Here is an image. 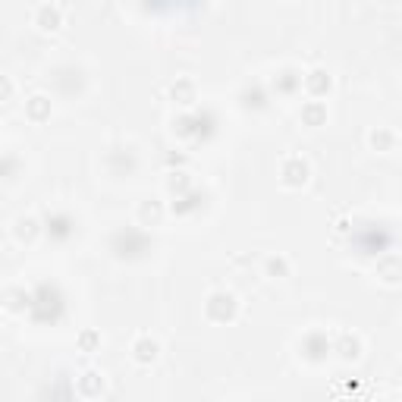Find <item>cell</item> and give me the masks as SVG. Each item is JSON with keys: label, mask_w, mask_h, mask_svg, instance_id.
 <instances>
[{"label": "cell", "mask_w": 402, "mask_h": 402, "mask_svg": "<svg viewBox=\"0 0 402 402\" xmlns=\"http://www.w3.org/2000/svg\"><path fill=\"white\" fill-rule=\"evenodd\" d=\"M371 148H374V151H390V148H393V132H390V129H374V132H371Z\"/></svg>", "instance_id": "23"}, {"label": "cell", "mask_w": 402, "mask_h": 402, "mask_svg": "<svg viewBox=\"0 0 402 402\" xmlns=\"http://www.w3.org/2000/svg\"><path fill=\"white\" fill-rule=\"evenodd\" d=\"M139 217H142V224H145V226H154L160 220V205H158V201H145V205L139 208Z\"/></svg>", "instance_id": "25"}, {"label": "cell", "mask_w": 402, "mask_h": 402, "mask_svg": "<svg viewBox=\"0 0 402 402\" xmlns=\"http://www.w3.org/2000/svg\"><path fill=\"white\" fill-rule=\"evenodd\" d=\"M79 390L85 396H98L101 390H104V380H101V374H94V371H88V374L79 377Z\"/></svg>", "instance_id": "22"}, {"label": "cell", "mask_w": 402, "mask_h": 402, "mask_svg": "<svg viewBox=\"0 0 402 402\" xmlns=\"http://www.w3.org/2000/svg\"><path fill=\"white\" fill-rule=\"evenodd\" d=\"M201 205H205V192L192 189L189 195H183V198H176V201H173V205H170V211L176 214V217H189V214H195Z\"/></svg>", "instance_id": "11"}, {"label": "cell", "mask_w": 402, "mask_h": 402, "mask_svg": "<svg viewBox=\"0 0 402 402\" xmlns=\"http://www.w3.org/2000/svg\"><path fill=\"white\" fill-rule=\"evenodd\" d=\"M110 251L119 261H142L154 251V239L139 226H119L110 236Z\"/></svg>", "instance_id": "2"}, {"label": "cell", "mask_w": 402, "mask_h": 402, "mask_svg": "<svg viewBox=\"0 0 402 402\" xmlns=\"http://www.w3.org/2000/svg\"><path fill=\"white\" fill-rule=\"evenodd\" d=\"M305 88H308V94H315V98H324V94L333 88V79H330L324 69H311V73L305 76Z\"/></svg>", "instance_id": "13"}, {"label": "cell", "mask_w": 402, "mask_h": 402, "mask_svg": "<svg viewBox=\"0 0 402 402\" xmlns=\"http://www.w3.org/2000/svg\"><path fill=\"white\" fill-rule=\"evenodd\" d=\"M167 189H170L176 198L189 195V192H192V179H189V173H183V170L170 173V179H167Z\"/></svg>", "instance_id": "20"}, {"label": "cell", "mask_w": 402, "mask_h": 402, "mask_svg": "<svg viewBox=\"0 0 402 402\" xmlns=\"http://www.w3.org/2000/svg\"><path fill=\"white\" fill-rule=\"evenodd\" d=\"M132 352H135V362L139 365H151V362H158V343L154 340H148V337H142L139 343L132 346Z\"/></svg>", "instance_id": "18"}, {"label": "cell", "mask_w": 402, "mask_h": 402, "mask_svg": "<svg viewBox=\"0 0 402 402\" xmlns=\"http://www.w3.org/2000/svg\"><path fill=\"white\" fill-rule=\"evenodd\" d=\"M173 129H176V135L195 142V145H208V142L214 139V132H217V113H214L211 107L183 113V117L173 123Z\"/></svg>", "instance_id": "3"}, {"label": "cell", "mask_w": 402, "mask_h": 402, "mask_svg": "<svg viewBox=\"0 0 402 402\" xmlns=\"http://www.w3.org/2000/svg\"><path fill=\"white\" fill-rule=\"evenodd\" d=\"M101 343V337H98V333H94V330H85V333H82V337H79V346H82V349H94V346H98Z\"/></svg>", "instance_id": "28"}, {"label": "cell", "mask_w": 402, "mask_h": 402, "mask_svg": "<svg viewBox=\"0 0 402 402\" xmlns=\"http://www.w3.org/2000/svg\"><path fill=\"white\" fill-rule=\"evenodd\" d=\"M393 230L387 224H377V220H368L362 224L355 233H352V245H355L358 255H368V258H383L393 245Z\"/></svg>", "instance_id": "4"}, {"label": "cell", "mask_w": 402, "mask_h": 402, "mask_svg": "<svg viewBox=\"0 0 402 402\" xmlns=\"http://www.w3.org/2000/svg\"><path fill=\"white\" fill-rule=\"evenodd\" d=\"M239 101H242L245 110H264V107H267V92H264L261 85H249L239 94Z\"/></svg>", "instance_id": "15"}, {"label": "cell", "mask_w": 402, "mask_h": 402, "mask_svg": "<svg viewBox=\"0 0 402 402\" xmlns=\"http://www.w3.org/2000/svg\"><path fill=\"white\" fill-rule=\"evenodd\" d=\"M35 233H38V220L22 217L19 224H16V236H19L22 242H32V239H35Z\"/></svg>", "instance_id": "26"}, {"label": "cell", "mask_w": 402, "mask_h": 402, "mask_svg": "<svg viewBox=\"0 0 402 402\" xmlns=\"http://www.w3.org/2000/svg\"><path fill=\"white\" fill-rule=\"evenodd\" d=\"M26 110H28V117H32L35 123H41V119L51 117V101H47L44 94H35V98L26 104Z\"/></svg>", "instance_id": "19"}, {"label": "cell", "mask_w": 402, "mask_h": 402, "mask_svg": "<svg viewBox=\"0 0 402 402\" xmlns=\"http://www.w3.org/2000/svg\"><path fill=\"white\" fill-rule=\"evenodd\" d=\"M38 26L57 28L60 26V7H38Z\"/></svg>", "instance_id": "24"}, {"label": "cell", "mask_w": 402, "mask_h": 402, "mask_svg": "<svg viewBox=\"0 0 402 402\" xmlns=\"http://www.w3.org/2000/svg\"><path fill=\"white\" fill-rule=\"evenodd\" d=\"M302 123L305 126H324L327 123V104H324V101H308V104H302Z\"/></svg>", "instance_id": "14"}, {"label": "cell", "mask_w": 402, "mask_h": 402, "mask_svg": "<svg viewBox=\"0 0 402 402\" xmlns=\"http://www.w3.org/2000/svg\"><path fill=\"white\" fill-rule=\"evenodd\" d=\"M302 85H305V76L299 73V69H283V73H277V79H274L277 94H296Z\"/></svg>", "instance_id": "12"}, {"label": "cell", "mask_w": 402, "mask_h": 402, "mask_svg": "<svg viewBox=\"0 0 402 402\" xmlns=\"http://www.w3.org/2000/svg\"><path fill=\"white\" fill-rule=\"evenodd\" d=\"M299 349H302V355L308 358V362H324V358L333 352V343L327 340V333L324 330H311V333H305L302 343H299Z\"/></svg>", "instance_id": "7"}, {"label": "cell", "mask_w": 402, "mask_h": 402, "mask_svg": "<svg viewBox=\"0 0 402 402\" xmlns=\"http://www.w3.org/2000/svg\"><path fill=\"white\" fill-rule=\"evenodd\" d=\"M28 302H32V292H26V290H10L7 292V308L10 311H28Z\"/></svg>", "instance_id": "21"}, {"label": "cell", "mask_w": 402, "mask_h": 402, "mask_svg": "<svg viewBox=\"0 0 402 402\" xmlns=\"http://www.w3.org/2000/svg\"><path fill=\"white\" fill-rule=\"evenodd\" d=\"M44 233L53 242H69L76 236V220L66 211H47L44 214Z\"/></svg>", "instance_id": "5"}, {"label": "cell", "mask_w": 402, "mask_h": 402, "mask_svg": "<svg viewBox=\"0 0 402 402\" xmlns=\"http://www.w3.org/2000/svg\"><path fill=\"white\" fill-rule=\"evenodd\" d=\"M311 176V167L305 158H290L283 160V183L290 185V189H299V185H305Z\"/></svg>", "instance_id": "8"}, {"label": "cell", "mask_w": 402, "mask_h": 402, "mask_svg": "<svg viewBox=\"0 0 402 402\" xmlns=\"http://www.w3.org/2000/svg\"><path fill=\"white\" fill-rule=\"evenodd\" d=\"M28 317L35 324H60L66 317V296L57 283H38L32 290V302H28Z\"/></svg>", "instance_id": "1"}, {"label": "cell", "mask_w": 402, "mask_h": 402, "mask_svg": "<svg viewBox=\"0 0 402 402\" xmlns=\"http://www.w3.org/2000/svg\"><path fill=\"white\" fill-rule=\"evenodd\" d=\"M107 167H110L113 176H129L135 167H139V158H135V151H129V148H119V151H110L107 154Z\"/></svg>", "instance_id": "9"}, {"label": "cell", "mask_w": 402, "mask_h": 402, "mask_svg": "<svg viewBox=\"0 0 402 402\" xmlns=\"http://www.w3.org/2000/svg\"><path fill=\"white\" fill-rule=\"evenodd\" d=\"M377 277H380L383 283H399L402 280V258H396V255L377 258Z\"/></svg>", "instance_id": "10"}, {"label": "cell", "mask_w": 402, "mask_h": 402, "mask_svg": "<svg viewBox=\"0 0 402 402\" xmlns=\"http://www.w3.org/2000/svg\"><path fill=\"white\" fill-rule=\"evenodd\" d=\"M337 230H340V233H349V230H352V224L343 217V220H340V224H337Z\"/></svg>", "instance_id": "30"}, {"label": "cell", "mask_w": 402, "mask_h": 402, "mask_svg": "<svg viewBox=\"0 0 402 402\" xmlns=\"http://www.w3.org/2000/svg\"><path fill=\"white\" fill-rule=\"evenodd\" d=\"M170 94H173V101H176V104H183V107H195V82L192 79H179L176 85L170 88Z\"/></svg>", "instance_id": "17"}, {"label": "cell", "mask_w": 402, "mask_h": 402, "mask_svg": "<svg viewBox=\"0 0 402 402\" xmlns=\"http://www.w3.org/2000/svg\"><path fill=\"white\" fill-rule=\"evenodd\" d=\"M205 311H208L211 321L226 324V321H233V317L239 315V302H236V296H230V292H214V296L208 299Z\"/></svg>", "instance_id": "6"}, {"label": "cell", "mask_w": 402, "mask_h": 402, "mask_svg": "<svg viewBox=\"0 0 402 402\" xmlns=\"http://www.w3.org/2000/svg\"><path fill=\"white\" fill-rule=\"evenodd\" d=\"M333 352H340L346 362H355V358L362 355V343H358V337H352V333H343V337L333 343Z\"/></svg>", "instance_id": "16"}, {"label": "cell", "mask_w": 402, "mask_h": 402, "mask_svg": "<svg viewBox=\"0 0 402 402\" xmlns=\"http://www.w3.org/2000/svg\"><path fill=\"white\" fill-rule=\"evenodd\" d=\"M267 274H271V277H286V274H290L286 258H271V261H267Z\"/></svg>", "instance_id": "27"}, {"label": "cell", "mask_w": 402, "mask_h": 402, "mask_svg": "<svg viewBox=\"0 0 402 402\" xmlns=\"http://www.w3.org/2000/svg\"><path fill=\"white\" fill-rule=\"evenodd\" d=\"M13 170H16V160H13V158H7V160H3V176L13 179Z\"/></svg>", "instance_id": "29"}]
</instances>
